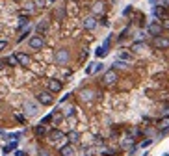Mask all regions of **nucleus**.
Instances as JSON below:
<instances>
[{
  "instance_id": "obj_1",
  "label": "nucleus",
  "mask_w": 169,
  "mask_h": 156,
  "mask_svg": "<svg viewBox=\"0 0 169 156\" xmlns=\"http://www.w3.org/2000/svg\"><path fill=\"white\" fill-rule=\"evenodd\" d=\"M48 140H50L52 143H58V145H65V143H69V141H67V134L61 132V130H58V128H54V130L48 132Z\"/></svg>"
},
{
  "instance_id": "obj_2",
  "label": "nucleus",
  "mask_w": 169,
  "mask_h": 156,
  "mask_svg": "<svg viewBox=\"0 0 169 156\" xmlns=\"http://www.w3.org/2000/svg\"><path fill=\"white\" fill-rule=\"evenodd\" d=\"M152 47L158 49V50H167V49H169V37L156 35V37L152 39Z\"/></svg>"
},
{
  "instance_id": "obj_3",
  "label": "nucleus",
  "mask_w": 169,
  "mask_h": 156,
  "mask_svg": "<svg viewBox=\"0 0 169 156\" xmlns=\"http://www.w3.org/2000/svg\"><path fill=\"white\" fill-rule=\"evenodd\" d=\"M37 100L41 102V104H45V106H50L52 102H54V97H52V91H41V93H37Z\"/></svg>"
},
{
  "instance_id": "obj_4",
  "label": "nucleus",
  "mask_w": 169,
  "mask_h": 156,
  "mask_svg": "<svg viewBox=\"0 0 169 156\" xmlns=\"http://www.w3.org/2000/svg\"><path fill=\"white\" fill-rule=\"evenodd\" d=\"M43 47H45V37H43V35L35 34L34 37H30V49H34V50H41Z\"/></svg>"
},
{
  "instance_id": "obj_5",
  "label": "nucleus",
  "mask_w": 169,
  "mask_h": 156,
  "mask_svg": "<svg viewBox=\"0 0 169 156\" xmlns=\"http://www.w3.org/2000/svg\"><path fill=\"white\" fill-rule=\"evenodd\" d=\"M117 80H119V74H117L113 69H112V71H106L104 76H102V84H104V85H113Z\"/></svg>"
},
{
  "instance_id": "obj_6",
  "label": "nucleus",
  "mask_w": 169,
  "mask_h": 156,
  "mask_svg": "<svg viewBox=\"0 0 169 156\" xmlns=\"http://www.w3.org/2000/svg\"><path fill=\"white\" fill-rule=\"evenodd\" d=\"M46 89L52 91V93H60L63 89V84L60 80H56V78H50V80H46Z\"/></svg>"
},
{
  "instance_id": "obj_7",
  "label": "nucleus",
  "mask_w": 169,
  "mask_h": 156,
  "mask_svg": "<svg viewBox=\"0 0 169 156\" xmlns=\"http://www.w3.org/2000/svg\"><path fill=\"white\" fill-rule=\"evenodd\" d=\"M147 32H149L152 37H156V35H162V32H163V26L160 24V22H151V24L147 26Z\"/></svg>"
},
{
  "instance_id": "obj_8",
  "label": "nucleus",
  "mask_w": 169,
  "mask_h": 156,
  "mask_svg": "<svg viewBox=\"0 0 169 156\" xmlns=\"http://www.w3.org/2000/svg\"><path fill=\"white\" fill-rule=\"evenodd\" d=\"M15 58H17V61H19V65H20V67H30V63H32L30 56H28V54H24V52H17V54H15Z\"/></svg>"
},
{
  "instance_id": "obj_9",
  "label": "nucleus",
  "mask_w": 169,
  "mask_h": 156,
  "mask_svg": "<svg viewBox=\"0 0 169 156\" xmlns=\"http://www.w3.org/2000/svg\"><path fill=\"white\" fill-rule=\"evenodd\" d=\"M60 156H75V147L72 143H65L60 147Z\"/></svg>"
},
{
  "instance_id": "obj_10",
  "label": "nucleus",
  "mask_w": 169,
  "mask_h": 156,
  "mask_svg": "<svg viewBox=\"0 0 169 156\" xmlns=\"http://www.w3.org/2000/svg\"><path fill=\"white\" fill-rule=\"evenodd\" d=\"M91 9H93V13H95V15H102V13L106 11V2H104V0H99V2H95V4H93V8H91Z\"/></svg>"
},
{
  "instance_id": "obj_11",
  "label": "nucleus",
  "mask_w": 169,
  "mask_h": 156,
  "mask_svg": "<svg viewBox=\"0 0 169 156\" xmlns=\"http://www.w3.org/2000/svg\"><path fill=\"white\" fill-rule=\"evenodd\" d=\"M84 28H86V30H95V28H97V19H95V17H87V19L84 20Z\"/></svg>"
},
{
  "instance_id": "obj_12",
  "label": "nucleus",
  "mask_w": 169,
  "mask_h": 156,
  "mask_svg": "<svg viewBox=\"0 0 169 156\" xmlns=\"http://www.w3.org/2000/svg\"><path fill=\"white\" fill-rule=\"evenodd\" d=\"M24 111H26V115H37V106H34L32 102H26L24 104Z\"/></svg>"
},
{
  "instance_id": "obj_13",
  "label": "nucleus",
  "mask_w": 169,
  "mask_h": 156,
  "mask_svg": "<svg viewBox=\"0 0 169 156\" xmlns=\"http://www.w3.org/2000/svg\"><path fill=\"white\" fill-rule=\"evenodd\" d=\"M152 13H154V17H156V19H162V20H165V9H163L162 6H154Z\"/></svg>"
},
{
  "instance_id": "obj_14",
  "label": "nucleus",
  "mask_w": 169,
  "mask_h": 156,
  "mask_svg": "<svg viewBox=\"0 0 169 156\" xmlns=\"http://www.w3.org/2000/svg\"><path fill=\"white\" fill-rule=\"evenodd\" d=\"M46 30H48V22H45V20H41L39 24L35 26V34H39V35L46 34Z\"/></svg>"
},
{
  "instance_id": "obj_15",
  "label": "nucleus",
  "mask_w": 169,
  "mask_h": 156,
  "mask_svg": "<svg viewBox=\"0 0 169 156\" xmlns=\"http://www.w3.org/2000/svg\"><path fill=\"white\" fill-rule=\"evenodd\" d=\"M34 132H35V136H37V138H43V136H46V126L41 123V125H37V126L34 128Z\"/></svg>"
},
{
  "instance_id": "obj_16",
  "label": "nucleus",
  "mask_w": 169,
  "mask_h": 156,
  "mask_svg": "<svg viewBox=\"0 0 169 156\" xmlns=\"http://www.w3.org/2000/svg\"><path fill=\"white\" fill-rule=\"evenodd\" d=\"M56 60H58V63H65V61L69 60V52H67V50H58Z\"/></svg>"
},
{
  "instance_id": "obj_17",
  "label": "nucleus",
  "mask_w": 169,
  "mask_h": 156,
  "mask_svg": "<svg viewBox=\"0 0 169 156\" xmlns=\"http://www.w3.org/2000/svg\"><path fill=\"white\" fill-rule=\"evenodd\" d=\"M156 126H158V130H169V117L163 115V119H160L156 123Z\"/></svg>"
},
{
  "instance_id": "obj_18",
  "label": "nucleus",
  "mask_w": 169,
  "mask_h": 156,
  "mask_svg": "<svg viewBox=\"0 0 169 156\" xmlns=\"http://www.w3.org/2000/svg\"><path fill=\"white\" fill-rule=\"evenodd\" d=\"M78 140H80V134H78V132H75V130H71V132L67 134V141H69V143H76Z\"/></svg>"
},
{
  "instance_id": "obj_19",
  "label": "nucleus",
  "mask_w": 169,
  "mask_h": 156,
  "mask_svg": "<svg viewBox=\"0 0 169 156\" xmlns=\"http://www.w3.org/2000/svg\"><path fill=\"white\" fill-rule=\"evenodd\" d=\"M80 97H82L84 100H91V99L95 97V91H91V89H82V91H80Z\"/></svg>"
},
{
  "instance_id": "obj_20",
  "label": "nucleus",
  "mask_w": 169,
  "mask_h": 156,
  "mask_svg": "<svg viewBox=\"0 0 169 156\" xmlns=\"http://www.w3.org/2000/svg\"><path fill=\"white\" fill-rule=\"evenodd\" d=\"M17 143H19V141H11L9 145H6V147H4V154H8V152L15 151V149H17Z\"/></svg>"
},
{
  "instance_id": "obj_21",
  "label": "nucleus",
  "mask_w": 169,
  "mask_h": 156,
  "mask_svg": "<svg viewBox=\"0 0 169 156\" xmlns=\"http://www.w3.org/2000/svg\"><path fill=\"white\" fill-rule=\"evenodd\" d=\"M95 54H97V56H99V58H104V56L108 54V49H104V47H99V49H97V50H95Z\"/></svg>"
},
{
  "instance_id": "obj_22",
  "label": "nucleus",
  "mask_w": 169,
  "mask_h": 156,
  "mask_svg": "<svg viewBox=\"0 0 169 156\" xmlns=\"http://www.w3.org/2000/svg\"><path fill=\"white\" fill-rule=\"evenodd\" d=\"M6 61H8V65H11V67H17V65H19V61H17V58H15V56H9Z\"/></svg>"
},
{
  "instance_id": "obj_23",
  "label": "nucleus",
  "mask_w": 169,
  "mask_h": 156,
  "mask_svg": "<svg viewBox=\"0 0 169 156\" xmlns=\"http://www.w3.org/2000/svg\"><path fill=\"white\" fill-rule=\"evenodd\" d=\"M119 58H121V60H125V61H130V60H132V56H130L128 52H121V54H119Z\"/></svg>"
},
{
  "instance_id": "obj_24",
  "label": "nucleus",
  "mask_w": 169,
  "mask_h": 156,
  "mask_svg": "<svg viewBox=\"0 0 169 156\" xmlns=\"http://www.w3.org/2000/svg\"><path fill=\"white\" fill-rule=\"evenodd\" d=\"M28 35H30V30H24V32H22V34H20V37H19V39H17V41H19V43H20V41H24V39H26V37H28Z\"/></svg>"
},
{
  "instance_id": "obj_25",
  "label": "nucleus",
  "mask_w": 169,
  "mask_h": 156,
  "mask_svg": "<svg viewBox=\"0 0 169 156\" xmlns=\"http://www.w3.org/2000/svg\"><path fill=\"white\" fill-rule=\"evenodd\" d=\"M28 24V19L26 17H22V19H19V28H24V26H26Z\"/></svg>"
},
{
  "instance_id": "obj_26",
  "label": "nucleus",
  "mask_w": 169,
  "mask_h": 156,
  "mask_svg": "<svg viewBox=\"0 0 169 156\" xmlns=\"http://www.w3.org/2000/svg\"><path fill=\"white\" fill-rule=\"evenodd\" d=\"M102 69H104V65H102V63H95V71H93V73H101Z\"/></svg>"
},
{
  "instance_id": "obj_27",
  "label": "nucleus",
  "mask_w": 169,
  "mask_h": 156,
  "mask_svg": "<svg viewBox=\"0 0 169 156\" xmlns=\"http://www.w3.org/2000/svg\"><path fill=\"white\" fill-rule=\"evenodd\" d=\"M56 17H58V19H63V17H65V11H63V8H60V9L56 11Z\"/></svg>"
},
{
  "instance_id": "obj_28",
  "label": "nucleus",
  "mask_w": 169,
  "mask_h": 156,
  "mask_svg": "<svg viewBox=\"0 0 169 156\" xmlns=\"http://www.w3.org/2000/svg\"><path fill=\"white\" fill-rule=\"evenodd\" d=\"M6 47H8V41H0V52L6 50Z\"/></svg>"
},
{
  "instance_id": "obj_29",
  "label": "nucleus",
  "mask_w": 169,
  "mask_h": 156,
  "mask_svg": "<svg viewBox=\"0 0 169 156\" xmlns=\"http://www.w3.org/2000/svg\"><path fill=\"white\" fill-rule=\"evenodd\" d=\"M162 114H163L165 117H169V106H163V108H162Z\"/></svg>"
},
{
  "instance_id": "obj_30",
  "label": "nucleus",
  "mask_w": 169,
  "mask_h": 156,
  "mask_svg": "<svg viewBox=\"0 0 169 156\" xmlns=\"http://www.w3.org/2000/svg\"><path fill=\"white\" fill-rule=\"evenodd\" d=\"M6 65H8V61H6V60H0V71H2Z\"/></svg>"
},
{
  "instance_id": "obj_31",
  "label": "nucleus",
  "mask_w": 169,
  "mask_h": 156,
  "mask_svg": "<svg viewBox=\"0 0 169 156\" xmlns=\"http://www.w3.org/2000/svg\"><path fill=\"white\" fill-rule=\"evenodd\" d=\"M130 11H132V6H127V9H125L123 13H125V15H130Z\"/></svg>"
},
{
  "instance_id": "obj_32",
  "label": "nucleus",
  "mask_w": 169,
  "mask_h": 156,
  "mask_svg": "<svg viewBox=\"0 0 169 156\" xmlns=\"http://www.w3.org/2000/svg\"><path fill=\"white\" fill-rule=\"evenodd\" d=\"M149 145H151V140H145V141L141 143V147H149Z\"/></svg>"
},
{
  "instance_id": "obj_33",
  "label": "nucleus",
  "mask_w": 169,
  "mask_h": 156,
  "mask_svg": "<svg viewBox=\"0 0 169 156\" xmlns=\"http://www.w3.org/2000/svg\"><path fill=\"white\" fill-rule=\"evenodd\" d=\"M113 67H127V65H125V63H121V61H115V63H113Z\"/></svg>"
},
{
  "instance_id": "obj_34",
  "label": "nucleus",
  "mask_w": 169,
  "mask_h": 156,
  "mask_svg": "<svg viewBox=\"0 0 169 156\" xmlns=\"http://www.w3.org/2000/svg\"><path fill=\"white\" fill-rule=\"evenodd\" d=\"M15 156H26V152H22V151H15Z\"/></svg>"
},
{
  "instance_id": "obj_35",
  "label": "nucleus",
  "mask_w": 169,
  "mask_h": 156,
  "mask_svg": "<svg viewBox=\"0 0 169 156\" xmlns=\"http://www.w3.org/2000/svg\"><path fill=\"white\" fill-rule=\"evenodd\" d=\"M163 28H167V30H169V19H165V20H163Z\"/></svg>"
},
{
  "instance_id": "obj_36",
  "label": "nucleus",
  "mask_w": 169,
  "mask_h": 156,
  "mask_svg": "<svg viewBox=\"0 0 169 156\" xmlns=\"http://www.w3.org/2000/svg\"><path fill=\"white\" fill-rule=\"evenodd\" d=\"M39 154L41 156H48V152H45V151H39Z\"/></svg>"
},
{
  "instance_id": "obj_37",
  "label": "nucleus",
  "mask_w": 169,
  "mask_h": 156,
  "mask_svg": "<svg viewBox=\"0 0 169 156\" xmlns=\"http://www.w3.org/2000/svg\"><path fill=\"white\" fill-rule=\"evenodd\" d=\"M149 2H151V4H156V2H158V0H149Z\"/></svg>"
},
{
  "instance_id": "obj_38",
  "label": "nucleus",
  "mask_w": 169,
  "mask_h": 156,
  "mask_svg": "<svg viewBox=\"0 0 169 156\" xmlns=\"http://www.w3.org/2000/svg\"><path fill=\"white\" fill-rule=\"evenodd\" d=\"M163 156H169V154H163Z\"/></svg>"
},
{
  "instance_id": "obj_39",
  "label": "nucleus",
  "mask_w": 169,
  "mask_h": 156,
  "mask_svg": "<svg viewBox=\"0 0 169 156\" xmlns=\"http://www.w3.org/2000/svg\"><path fill=\"white\" fill-rule=\"evenodd\" d=\"M48 2H52V0H48Z\"/></svg>"
}]
</instances>
